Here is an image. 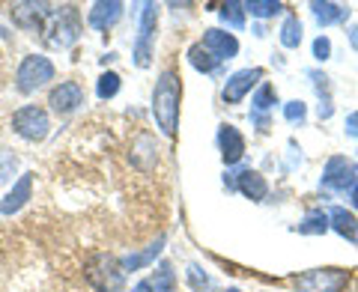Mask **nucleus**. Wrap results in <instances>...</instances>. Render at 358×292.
I'll return each mask as SVG.
<instances>
[{
    "instance_id": "2f4dec72",
    "label": "nucleus",
    "mask_w": 358,
    "mask_h": 292,
    "mask_svg": "<svg viewBox=\"0 0 358 292\" xmlns=\"http://www.w3.org/2000/svg\"><path fill=\"white\" fill-rule=\"evenodd\" d=\"M308 78L313 81V89H317L320 102H326V98H331V84H329V75H322L320 69H310Z\"/></svg>"
},
{
    "instance_id": "bb28decb",
    "label": "nucleus",
    "mask_w": 358,
    "mask_h": 292,
    "mask_svg": "<svg viewBox=\"0 0 358 292\" xmlns=\"http://www.w3.org/2000/svg\"><path fill=\"white\" fill-rule=\"evenodd\" d=\"M150 284H152L155 292H176V272H173V265H171V263H162V265L152 272Z\"/></svg>"
},
{
    "instance_id": "6ab92c4d",
    "label": "nucleus",
    "mask_w": 358,
    "mask_h": 292,
    "mask_svg": "<svg viewBox=\"0 0 358 292\" xmlns=\"http://www.w3.org/2000/svg\"><path fill=\"white\" fill-rule=\"evenodd\" d=\"M329 224H331V230L338 233L341 239L358 244V218H355V212H352V209L334 206V209L329 212Z\"/></svg>"
},
{
    "instance_id": "c9c22d12",
    "label": "nucleus",
    "mask_w": 358,
    "mask_h": 292,
    "mask_svg": "<svg viewBox=\"0 0 358 292\" xmlns=\"http://www.w3.org/2000/svg\"><path fill=\"white\" fill-rule=\"evenodd\" d=\"M236 176H239V170H224V188H227L230 194H233V191H239L236 188Z\"/></svg>"
},
{
    "instance_id": "dca6fc26",
    "label": "nucleus",
    "mask_w": 358,
    "mask_h": 292,
    "mask_svg": "<svg viewBox=\"0 0 358 292\" xmlns=\"http://www.w3.org/2000/svg\"><path fill=\"white\" fill-rule=\"evenodd\" d=\"M122 13H126V3H120V0H99L90 6L87 24L93 30H110L122 18Z\"/></svg>"
},
{
    "instance_id": "f03ea898",
    "label": "nucleus",
    "mask_w": 358,
    "mask_h": 292,
    "mask_svg": "<svg viewBox=\"0 0 358 292\" xmlns=\"http://www.w3.org/2000/svg\"><path fill=\"white\" fill-rule=\"evenodd\" d=\"M84 277L96 292H122L126 289V272L120 256L108 251H90L84 260Z\"/></svg>"
},
{
    "instance_id": "39448f33",
    "label": "nucleus",
    "mask_w": 358,
    "mask_h": 292,
    "mask_svg": "<svg viewBox=\"0 0 358 292\" xmlns=\"http://www.w3.org/2000/svg\"><path fill=\"white\" fill-rule=\"evenodd\" d=\"M81 15H78V9L75 6H60V9H54V15H51V24H48V45L51 48H72V45L81 39Z\"/></svg>"
},
{
    "instance_id": "473e14b6",
    "label": "nucleus",
    "mask_w": 358,
    "mask_h": 292,
    "mask_svg": "<svg viewBox=\"0 0 358 292\" xmlns=\"http://www.w3.org/2000/svg\"><path fill=\"white\" fill-rule=\"evenodd\" d=\"M313 57H317L320 63H326L331 57V39L329 36H317V39H313Z\"/></svg>"
},
{
    "instance_id": "f3484780",
    "label": "nucleus",
    "mask_w": 358,
    "mask_h": 292,
    "mask_svg": "<svg viewBox=\"0 0 358 292\" xmlns=\"http://www.w3.org/2000/svg\"><path fill=\"white\" fill-rule=\"evenodd\" d=\"M236 188L239 194H245L251 203H263L268 197V182L260 170H251V167H242L239 176H236Z\"/></svg>"
},
{
    "instance_id": "e433bc0d",
    "label": "nucleus",
    "mask_w": 358,
    "mask_h": 292,
    "mask_svg": "<svg viewBox=\"0 0 358 292\" xmlns=\"http://www.w3.org/2000/svg\"><path fill=\"white\" fill-rule=\"evenodd\" d=\"M251 119L257 122V129H260V131H268V117L266 114H257V110H251Z\"/></svg>"
},
{
    "instance_id": "a878e982",
    "label": "nucleus",
    "mask_w": 358,
    "mask_h": 292,
    "mask_svg": "<svg viewBox=\"0 0 358 292\" xmlns=\"http://www.w3.org/2000/svg\"><path fill=\"white\" fill-rule=\"evenodd\" d=\"M251 105H254V110L257 114H266V110H272L275 105H278V89L268 84V81H263L260 87L254 89V96H251Z\"/></svg>"
},
{
    "instance_id": "cd10ccee",
    "label": "nucleus",
    "mask_w": 358,
    "mask_h": 292,
    "mask_svg": "<svg viewBox=\"0 0 358 292\" xmlns=\"http://www.w3.org/2000/svg\"><path fill=\"white\" fill-rule=\"evenodd\" d=\"M122 87V78L117 72H102L99 75V84H96V96L102 98V102H108V98H114L120 93Z\"/></svg>"
},
{
    "instance_id": "2eb2a0df",
    "label": "nucleus",
    "mask_w": 358,
    "mask_h": 292,
    "mask_svg": "<svg viewBox=\"0 0 358 292\" xmlns=\"http://www.w3.org/2000/svg\"><path fill=\"white\" fill-rule=\"evenodd\" d=\"M33 179H36V173H21L18 176V182L6 191L3 200H0V215H15V212H21L27 206V200L33 194Z\"/></svg>"
},
{
    "instance_id": "9d476101",
    "label": "nucleus",
    "mask_w": 358,
    "mask_h": 292,
    "mask_svg": "<svg viewBox=\"0 0 358 292\" xmlns=\"http://www.w3.org/2000/svg\"><path fill=\"white\" fill-rule=\"evenodd\" d=\"M263 78H266V69H260V66H248V69H239V72L227 75V81H224V87H221L224 105H239L254 87L263 84Z\"/></svg>"
},
{
    "instance_id": "f704fd0d",
    "label": "nucleus",
    "mask_w": 358,
    "mask_h": 292,
    "mask_svg": "<svg viewBox=\"0 0 358 292\" xmlns=\"http://www.w3.org/2000/svg\"><path fill=\"white\" fill-rule=\"evenodd\" d=\"M331 114H334L331 98H326V102H320V105H317V117H320V119H331Z\"/></svg>"
},
{
    "instance_id": "1a4fd4ad",
    "label": "nucleus",
    "mask_w": 358,
    "mask_h": 292,
    "mask_svg": "<svg viewBox=\"0 0 358 292\" xmlns=\"http://www.w3.org/2000/svg\"><path fill=\"white\" fill-rule=\"evenodd\" d=\"M155 27H159V6L155 3H143L141 13V33L134 39V66L138 69H150L152 63V42H155Z\"/></svg>"
},
{
    "instance_id": "58836bf2",
    "label": "nucleus",
    "mask_w": 358,
    "mask_h": 292,
    "mask_svg": "<svg viewBox=\"0 0 358 292\" xmlns=\"http://www.w3.org/2000/svg\"><path fill=\"white\" fill-rule=\"evenodd\" d=\"M131 292H155V289H152V284H150V277H147V280H138V284H134V286H131Z\"/></svg>"
},
{
    "instance_id": "72a5a7b5",
    "label": "nucleus",
    "mask_w": 358,
    "mask_h": 292,
    "mask_svg": "<svg viewBox=\"0 0 358 292\" xmlns=\"http://www.w3.org/2000/svg\"><path fill=\"white\" fill-rule=\"evenodd\" d=\"M346 138H358V110L346 117Z\"/></svg>"
},
{
    "instance_id": "7c9ffc66",
    "label": "nucleus",
    "mask_w": 358,
    "mask_h": 292,
    "mask_svg": "<svg viewBox=\"0 0 358 292\" xmlns=\"http://www.w3.org/2000/svg\"><path fill=\"white\" fill-rule=\"evenodd\" d=\"M18 167V155L9 152V149H0V182H9Z\"/></svg>"
},
{
    "instance_id": "7ed1b4c3",
    "label": "nucleus",
    "mask_w": 358,
    "mask_h": 292,
    "mask_svg": "<svg viewBox=\"0 0 358 292\" xmlns=\"http://www.w3.org/2000/svg\"><path fill=\"white\" fill-rule=\"evenodd\" d=\"M289 286L296 292H343L350 286V268H338V265L310 268V272L289 277Z\"/></svg>"
},
{
    "instance_id": "4be33fe9",
    "label": "nucleus",
    "mask_w": 358,
    "mask_h": 292,
    "mask_svg": "<svg viewBox=\"0 0 358 292\" xmlns=\"http://www.w3.org/2000/svg\"><path fill=\"white\" fill-rule=\"evenodd\" d=\"M185 57H188V63H192V69H197L200 75H212V72H215L218 66H221V63H218L215 57H212V54H209L200 42H194L192 48H188Z\"/></svg>"
},
{
    "instance_id": "a19ab883",
    "label": "nucleus",
    "mask_w": 358,
    "mask_h": 292,
    "mask_svg": "<svg viewBox=\"0 0 358 292\" xmlns=\"http://www.w3.org/2000/svg\"><path fill=\"white\" fill-rule=\"evenodd\" d=\"M224 292H239V289H233V286H230V289H224Z\"/></svg>"
},
{
    "instance_id": "f8f14e48",
    "label": "nucleus",
    "mask_w": 358,
    "mask_h": 292,
    "mask_svg": "<svg viewBox=\"0 0 358 292\" xmlns=\"http://www.w3.org/2000/svg\"><path fill=\"white\" fill-rule=\"evenodd\" d=\"M129 164L141 173H152L159 167V143L150 131H138L129 143Z\"/></svg>"
},
{
    "instance_id": "aec40b11",
    "label": "nucleus",
    "mask_w": 358,
    "mask_h": 292,
    "mask_svg": "<svg viewBox=\"0 0 358 292\" xmlns=\"http://www.w3.org/2000/svg\"><path fill=\"white\" fill-rule=\"evenodd\" d=\"M164 235H159L150 248H143L141 254H126V256H120V265H122V272H141V268H147V265H152L155 260H159V254H162V248H164Z\"/></svg>"
},
{
    "instance_id": "423d86ee",
    "label": "nucleus",
    "mask_w": 358,
    "mask_h": 292,
    "mask_svg": "<svg viewBox=\"0 0 358 292\" xmlns=\"http://www.w3.org/2000/svg\"><path fill=\"white\" fill-rule=\"evenodd\" d=\"M13 131L27 143H42L51 131V117L42 105H21L13 114Z\"/></svg>"
},
{
    "instance_id": "ea45409f",
    "label": "nucleus",
    "mask_w": 358,
    "mask_h": 292,
    "mask_svg": "<svg viewBox=\"0 0 358 292\" xmlns=\"http://www.w3.org/2000/svg\"><path fill=\"white\" fill-rule=\"evenodd\" d=\"M350 200H352V206H355V209H358V185H355V188H352V191H350Z\"/></svg>"
},
{
    "instance_id": "a211bd4d",
    "label": "nucleus",
    "mask_w": 358,
    "mask_h": 292,
    "mask_svg": "<svg viewBox=\"0 0 358 292\" xmlns=\"http://www.w3.org/2000/svg\"><path fill=\"white\" fill-rule=\"evenodd\" d=\"M352 9L346 6V3H334V0H313L310 3V15L313 21H317L320 27H331V24H343L346 18H350Z\"/></svg>"
},
{
    "instance_id": "4c0bfd02",
    "label": "nucleus",
    "mask_w": 358,
    "mask_h": 292,
    "mask_svg": "<svg viewBox=\"0 0 358 292\" xmlns=\"http://www.w3.org/2000/svg\"><path fill=\"white\" fill-rule=\"evenodd\" d=\"M346 39H350V45H352V51H358V24H352V27H346Z\"/></svg>"
},
{
    "instance_id": "c85d7f7f",
    "label": "nucleus",
    "mask_w": 358,
    "mask_h": 292,
    "mask_svg": "<svg viewBox=\"0 0 358 292\" xmlns=\"http://www.w3.org/2000/svg\"><path fill=\"white\" fill-rule=\"evenodd\" d=\"M284 119L289 122V126H305L308 119V105L301 102V98H293V102L284 105Z\"/></svg>"
},
{
    "instance_id": "b1692460",
    "label": "nucleus",
    "mask_w": 358,
    "mask_h": 292,
    "mask_svg": "<svg viewBox=\"0 0 358 292\" xmlns=\"http://www.w3.org/2000/svg\"><path fill=\"white\" fill-rule=\"evenodd\" d=\"M245 15L251 18H275L278 13H284V3L281 0H245Z\"/></svg>"
},
{
    "instance_id": "4468645a",
    "label": "nucleus",
    "mask_w": 358,
    "mask_h": 292,
    "mask_svg": "<svg viewBox=\"0 0 358 292\" xmlns=\"http://www.w3.org/2000/svg\"><path fill=\"white\" fill-rule=\"evenodd\" d=\"M218 152H221L224 167H236L245 159V138L230 122H221L218 126Z\"/></svg>"
},
{
    "instance_id": "9b49d317",
    "label": "nucleus",
    "mask_w": 358,
    "mask_h": 292,
    "mask_svg": "<svg viewBox=\"0 0 358 292\" xmlns=\"http://www.w3.org/2000/svg\"><path fill=\"white\" fill-rule=\"evenodd\" d=\"M84 87L78 84V81H60V84H54L51 87V93H48V110L51 114H57V117H72L78 108L84 105Z\"/></svg>"
},
{
    "instance_id": "5701e85b",
    "label": "nucleus",
    "mask_w": 358,
    "mask_h": 292,
    "mask_svg": "<svg viewBox=\"0 0 358 292\" xmlns=\"http://www.w3.org/2000/svg\"><path fill=\"white\" fill-rule=\"evenodd\" d=\"M278 39H281V45L284 48H299L301 45V39H305V30H301V21H299V15H287L284 18V24H281V33H278Z\"/></svg>"
},
{
    "instance_id": "412c9836",
    "label": "nucleus",
    "mask_w": 358,
    "mask_h": 292,
    "mask_svg": "<svg viewBox=\"0 0 358 292\" xmlns=\"http://www.w3.org/2000/svg\"><path fill=\"white\" fill-rule=\"evenodd\" d=\"M299 235H326L331 230V224H329V212H322V209H310L305 218H301V224H296L293 227Z\"/></svg>"
},
{
    "instance_id": "20e7f679",
    "label": "nucleus",
    "mask_w": 358,
    "mask_h": 292,
    "mask_svg": "<svg viewBox=\"0 0 358 292\" xmlns=\"http://www.w3.org/2000/svg\"><path fill=\"white\" fill-rule=\"evenodd\" d=\"M54 75H57V69L45 54H27L15 69V89L21 96H33L48 81H54Z\"/></svg>"
},
{
    "instance_id": "393cba45",
    "label": "nucleus",
    "mask_w": 358,
    "mask_h": 292,
    "mask_svg": "<svg viewBox=\"0 0 358 292\" xmlns=\"http://www.w3.org/2000/svg\"><path fill=\"white\" fill-rule=\"evenodd\" d=\"M218 18H221L230 30H242V27H245V6L239 3V0H227V3L218 6Z\"/></svg>"
},
{
    "instance_id": "c756f323",
    "label": "nucleus",
    "mask_w": 358,
    "mask_h": 292,
    "mask_svg": "<svg viewBox=\"0 0 358 292\" xmlns=\"http://www.w3.org/2000/svg\"><path fill=\"white\" fill-rule=\"evenodd\" d=\"M185 277H188V286H192L194 292H209V289H212V280H209V275H206V272H203V268H200L197 263L188 265Z\"/></svg>"
},
{
    "instance_id": "f257e3e1",
    "label": "nucleus",
    "mask_w": 358,
    "mask_h": 292,
    "mask_svg": "<svg viewBox=\"0 0 358 292\" xmlns=\"http://www.w3.org/2000/svg\"><path fill=\"white\" fill-rule=\"evenodd\" d=\"M179 105H182V75L173 66L159 72L155 78V89H152V117L155 126L164 138H176L179 129Z\"/></svg>"
},
{
    "instance_id": "6e6552de",
    "label": "nucleus",
    "mask_w": 358,
    "mask_h": 292,
    "mask_svg": "<svg viewBox=\"0 0 358 292\" xmlns=\"http://www.w3.org/2000/svg\"><path fill=\"white\" fill-rule=\"evenodd\" d=\"M54 9H57V6L42 3V0H18V3L9 6V18H13V24H15L18 30L39 33V30L51 21Z\"/></svg>"
},
{
    "instance_id": "0eeeda50",
    "label": "nucleus",
    "mask_w": 358,
    "mask_h": 292,
    "mask_svg": "<svg viewBox=\"0 0 358 292\" xmlns=\"http://www.w3.org/2000/svg\"><path fill=\"white\" fill-rule=\"evenodd\" d=\"M320 185L331 191V194H350V191L358 185V167L352 159H346V155H331L322 167V179Z\"/></svg>"
},
{
    "instance_id": "ddd939ff",
    "label": "nucleus",
    "mask_w": 358,
    "mask_h": 292,
    "mask_svg": "<svg viewBox=\"0 0 358 292\" xmlns=\"http://www.w3.org/2000/svg\"><path fill=\"white\" fill-rule=\"evenodd\" d=\"M200 45H203V48H206L218 63H227V60H233V57L239 54V39L233 36V33L221 30V27L203 30V39H200Z\"/></svg>"
}]
</instances>
